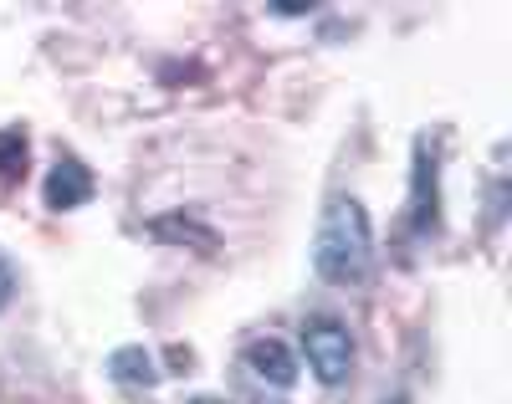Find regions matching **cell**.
<instances>
[{"label": "cell", "mask_w": 512, "mask_h": 404, "mask_svg": "<svg viewBox=\"0 0 512 404\" xmlns=\"http://www.w3.org/2000/svg\"><path fill=\"white\" fill-rule=\"evenodd\" d=\"M313 272L328 287H369L374 277V226L354 195H328L313 231Z\"/></svg>", "instance_id": "1"}, {"label": "cell", "mask_w": 512, "mask_h": 404, "mask_svg": "<svg viewBox=\"0 0 512 404\" xmlns=\"http://www.w3.org/2000/svg\"><path fill=\"white\" fill-rule=\"evenodd\" d=\"M297 364H308L318 384L338 389L354 374V333L338 318H328V312H313V318H303V358Z\"/></svg>", "instance_id": "2"}, {"label": "cell", "mask_w": 512, "mask_h": 404, "mask_svg": "<svg viewBox=\"0 0 512 404\" xmlns=\"http://www.w3.org/2000/svg\"><path fill=\"white\" fill-rule=\"evenodd\" d=\"M246 369L262 379V384H272V389H292L297 374H303V364L292 358V348H287L282 338H256V343H246Z\"/></svg>", "instance_id": "3"}, {"label": "cell", "mask_w": 512, "mask_h": 404, "mask_svg": "<svg viewBox=\"0 0 512 404\" xmlns=\"http://www.w3.org/2000/svg\"><path fill=\"white\" fill-rule=\"evenodd\" d=\"M88 200H93V169L82 159H72V154H62L52 164V174H47V205L52 210H77Z\"/></svg>", "instance_id": "4"}, {"label": "cell", "mask_w": 512, "mask_h": 404, "mask_svg": "<svg viewBox=\"0 0 512 404\" xmlns=\"http://www.w3.org/2000/svg\"><path fill=\"white\" fill-rule=\"evenodd\" d=\"M113 379H123V384H154L159 369L149 364L144 348H118V353H113Z\"/></svg>", "instance_id": "5"}, {"label": "cell", "mask_w": 512, "mask_h": 404, "mask_svg": "<svg viewBox=\"0 0 512 404\" xmlns=\"http://www.w3.org/2000/svg\"><path fill=\"white\" fill-rule=\"evenodd\" d=\"M21 169H26V133L0 128V174H21Z\"/></svg>", "instance_id": "6"}, {"label": "cell", "mask_w": 512, "mask_h": 404, "mask_svg": "<svg viewBox=\"0 0 512 404\" xmlns=\"http://www.w3.org/2000/svg\"><path fill=\"white\" fill-rule=\"evenodd\" d=\"M11 292H16V277H11V261H6V256H0V307H6V302H11Z\"/></svg>", "instance_id": "7"}, {"label": "cell", "mask_w": 512, "mask_h": 404, "mask_svg": "<svg viewBox=\"0 0 512 404\" xmlns=\"http://www.w3.org/2000/svg\"><path fill=\"white\" fill-rule=\"evenodd\" d=\"M190 404H236V399H221V394H195Z\"/></svg>", "instance_id": "8"}, {"label": "cell", "mask_w": 512, "mask_h": 404, "mask_svg": "<svg viewBox=\"0 0 512 404\" xmlns=\"http://www.w3.org/2000/svg\"><path fill=\"white\" fill-rule=\"evenodd\" d=\"M390 404H405V399H390Z\"/></svg>", "instance_id": "9"}]
</instances>
